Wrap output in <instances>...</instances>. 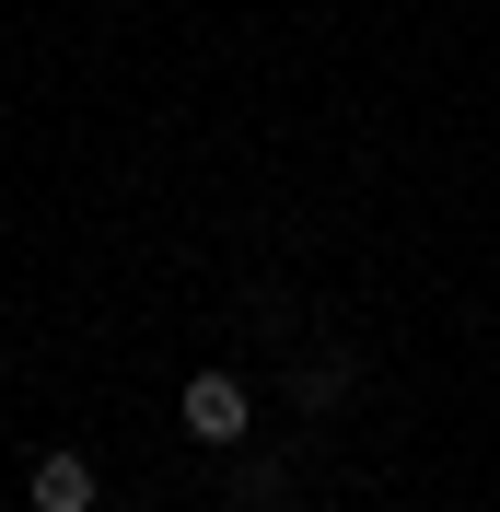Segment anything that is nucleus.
Instances as JSON below:
<instances>
[{"instance_id": "nucleus-2", "label": "nucleus", "mask_w": 500, "mask_h": 512, "mask_svg": "<svg viewBox=\"0 0 500 512\" xmlns=\"http://www.w3.org/2000/svg\"><path fill=\"white\" fill-rule=\"evenodd\" d=\"M35 512H94V454H47L35 466Z\"/></svg>"}, {"instance_id": "nucleus-1", "label": "nucleus", "mask_w": 500, "mask_h": 512, "mask_svg": "<svg viewBox=\"0 0 500 512\" xmlns=\"http://www.w3.org/2000/svg\"><path fill=\"white\" fill-rule=\"evenodd\" d=\"M175 408H187V431H198V443H245V384H233V373H198Z\"/></svg>"}]
</instances>
